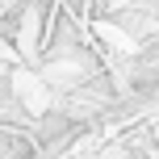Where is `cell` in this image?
<instances>
[{
  "label": "cell",
  "instance_id": "1",
  "mask_svg": "<svg viewBox=\"0 0 159 159\" xmlns=\"http://www.w3.org/2000/svg\"><path fill=\"white\" fill-rule=\"evenodd\" d=\"M38 155V138L30 126H0V159H34Z\"/></svg>",
  "mask_w": 159,
  "mask_h": 159
}]
</instances>
